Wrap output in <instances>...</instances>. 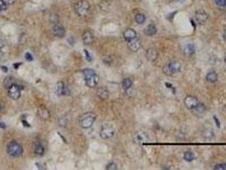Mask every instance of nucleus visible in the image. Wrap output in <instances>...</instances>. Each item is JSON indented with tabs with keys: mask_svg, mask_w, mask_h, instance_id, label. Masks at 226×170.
Instances as JSON below:
<instances>
[{
	"mask_svg": "<svg viewBox=\"0 0 226 170\" xmlns=\"http://www.w3.org/2000/svg\"><path fill=\"white\" fill-rule=\"evenodd\" d=\"M83 75H84L86 84L88 87L95 88V87H96V85H98L99 81V78L96 73H95L94 70L85 69V70H83Z\"/></svg>",
	"mask_w": 226,
	"mask_h": 170,
	"instance_id": "1",
	"label": "nucleus"
},
{
	"mask_svg": "<svg viewBox=\"0 0 226 170\" xmlns=\"http://www.w3.org/2000/svg\"><path fill=\"white\" fill-rule=\"evenodd\" d=\"M96 116L93 112H87L82 114L79 119V124L82 129H89L93 126L94 122H95Z\"/></svg>",
	"mask_w": 226,
	"mask_h": 170,
	"instance_id": "2",
	"label": "nucleus"
},
{
	"mask_svg": "<svg viewBox=\"0 0 226 170\" xmlns=\"http://www.w3.org/2000/svg\"><path fill=\"white\" fill-rule=\"evenodd\" d=\"M89 9H90L89 4L85 0L78 1L77 3H76V4L74 6L75 12L81 17L87 16L89 12Z\"/></svg>",
	"mask_w": 226,
	"mask_h": 170,
	"instance_id": "3",
	"label": "nucleus"
},
{
	"mask_svg": "<svg viewBox=\"0 0 226 170\" xmlns=\"http://www.w3.org/2000/svg\"><path fill=\"white\" fill-rule=\"evenodd\" d=\"M7 152L11 156L18 157L22 155L23 149H22V146L20 144H18L16 141H12L7 146Z\"/></svg>",
	"mask_w": 226,
	"mask_h": 170,
	"instance_id": "4",
	"label": "nucleus"
},
{
	"mask_svg": "<svg viewBox=\"0 0 226 170\" xmlns=\"http://www.w3.org/2000/svg\"><path fill=\"white\" fill-rule=\"evenodd\" d=\"M181 65L177 61H172L168 63L163 67V73L168 76H173V74L180 72Z\"/></svg>",
	"mask_w": 226,
	"mask_h": 170,
	"instance_id": "5",
	"label": "nucleus"
},
{
	"mask_svg": "<svg viewBox=\"0 0 226 170\" xmlns=\"http://www.w3.org/2000/svg\"><path fill=\"white\" fill-rule=\"evenodd\" d=\"M134 142L138 145H141L146 143L149 140V136L147 134V133L145 131H137L134 134Z\"/></svg>",
	"mask_w": 226,
	"mask_h": 170,
	"instance_id": "6",
	"label": "nucleus"
},
{
	"mask_svg": "<svg viewBox=\"0 0 226 170\" xmlns=\"http://www.w3.org/2000/svg\"><path fill=\"white\" fill-rule=\"evenodd\" d=\"M114 134H115V130L112 127L105 125V126H103V128L100 130L99 135L103 139H111L112 137Z\"/></svg>",
	"mask_w": 226,
	"mask_h": 170,
	"instance_id": "7",
	"label": "nucleus"
},
{
	"mask_svg": "<svg viewBox=\"0 0 226 170\" xmlns=\"http://www.w3.org/2000/svg\"><path fill=\"white\" fill-rule=\"evenodd\" d=\"M9 90V96L13 99V100H18L19 98L21 97V89L20 88V86L18 84H16L14 83Z\"/></svg>",
	"mask_w": 226,
	"mask_h": 170,
	"instance_id": "8",
	"label": "nucleus"
},
{
	"mask_svg": "<svg viewBox=\"0 0 226 170\" xmlns=\"http://www.w3.org/2000/svg\"><path fill=\"white\" fill-rule=\"evenodd\" d=\"M184 104H185V105L188 109L192 110V109H194L196 105L199 104V100H198L197 98L195 97V96L188 95L184 100Z\"/></svg>",
	"mask_w": 226,
	"mask_h": 170,
	"instance_id": "9",
	"label": "nucleus"
},
{
	"mask_svg": "<svg viewBox=\"0 0 226 170\" xmlns=\"http://www.w3.org/2000/svg\"><path fill=\"white\" fill-rule=\"evenodd\" d=\"M195 21L198 24L203 25L207 22V21L208 19V15L203 9H200V10L196 11L195 16Z\"/></svg>",
	"mask_w": 226,
	"mask_h": 170,
	"instance_id": "10",
	"label": "nucleus"
},
{
	"mask_svg": "<svg viewBox=\"0 0 226 170\" xmlns=\"http://www.w3.org/2000/svg\"><path fill=\"white\" fill-rule=\"evenodd\" d=\"M128 47L129 49L133 51V52H136L141 47V42L139 40V38H138L137 37L132 40L128 41Z\"/></svg>",
	"mask_w": 226,
	"mask_h": 170,
	"instance_id": "11",
	"label": "nucleus"
},
{
	"mask_svg": "<svg viewBox=\"0 0 226 170\" xmlns=\"http://www.w3.org/2000/svg\"><path fill=\"white\" fill-rule=\"evenodd\" d=\"M55 93L58 95H70L69 90L65 87V85L63 82H58L57 83L56 86H55Z\"/></svg>",
	"mask_w": 226,
	"mask_h": 170,
	"instance_id": "12",
	"label": "nucleus"
},
{
	"mask_svg": "<svg viewBox=\"0 0 226 170\" xmlns=\"http://www.w3.org/2000/svg\"><path fill=\"white\" fill-rule=\"evenodd\" d=\"M94 39H95L94 35H93V33H91L90 31L87 30L82 34V41H83V43L85 44H91V43H93Z\"/></svg>",
	"mask_w": 226,
	"mask_h": 170,
	"instance_id": "13",
	"label": "nucleus"
},
{
	"mask_svg": "<svg viewBox=\"0 0 226 170\" xmlns=\"http://www.w3.org/2000/svg\"><path fill=\"white\" fill-rule=\"evenodd\" d=\"M65 29L64 27L62 26H60V25H55L53 27V34L55 36V37H58V38H63L65 36Z\"/></svg>",
	"mask_w": 226,
	"mask_h": 170,
	"instance_id": "14",
	"label": "nucleus"
},
{
	"mask_svg": "<svg viewBox=\"0 0 226 170\" xmlns=\"http://www.w3.org/2000/svg\"><path fill=\"white\" fill-rule=\"evenodd\" d=\"M137 37V33L134 30V29H131V28H129L127 29L124 33H123V38L126 41H130L134 38H135Z\"/></svg>",
	"mask_w": 226,
	"mask_h": 170,
	"instance_id": "15",
	"label": "nucleus"
},
{
	"mask_svg": "<svg viewBox=\"0 0 226 170\" xmlns=\"http://www.w3.org/2000/svg\"><path fill=\"white\" fill-rule=\"evenodd\" d=\"M157 57H158V53H157L156 49H153V48H150V49L146 50V58L150 61L156 60Z\"/></svg>",
	"mask_w": 226,
	"mask_h": 170,
	"instance_id": "16",
	"label": "nucleus"
},
{
	"mask_svg": "<svg viewBox=\"0 0 226 170\" xmlns=\"http://www.w3.org/2000/svg\"><path fill=\"white\" fill-rule=\"evenodd\" d=\"M191 111L196 116H202L203 114L205 113V112H206V106L204 105V104L199 102V104L196 105L194 109H192Z\"/></svg>",
	"mask_w": 226,
	"mask_h": 170,
	"instance_id": "17",
	"label": "nucleus"
},
{
	"mask_svg": "<svg viewBox=\"0 0 226 170\" xmlns=\"http://www.w3.org/2000/svg\"><path fill=\"white\" fill-rule=\"evenodd\" d=\"M156 31H157V29H156V26L154 24H150L144 29V33L147 36H153L156 33Z\"/></svg>",
	"mask_w": 226,
	"mask_h": 170,
	"instance_id": "18",
	"label": "nucleus"
},
{
	"mask_svg": "<svg viewBox=\"0 0 226 170\" xmlns=\"http://www.w3.org/2000/svg\"><path fill=\"white\" fill-rule=\"evenodd\" d=\"M218 76L217 73H215L214 71H212V72H209V73L207 74L206 76V79L208 83H213L215 82L218 81Z\"/></svg>",
	"mask_w": 226,
	"mask_h": 170,
	"instance_id": "19",
	"label": "nucleus"
},
{
	"mask_svg": "<svg viewBox=\"0 0 226 170\" xmlns=\"http://www.w3.org/2000/svg\"><path fill=\"white\" fill-rule=\"evenodd\" d=\"M38 117L43 120H47L50 117V113H49L48 110H47L46 108H43V107L38 109Z\"/></svg>",
	"mask_w": 226,
	"mask_h": 170,
	"instance_id": "20",
	"label": "nucleus"
},
{
	"mask_svg": "<svg viewBox=\"0 0 226 170\" xmlns=\"http://www.w3.org/2000/svg\"><path fill=\"white\" fill-rule=\"evenodd\" d=\"M195 52V46L194 44H191V43L187 44L185 47V49H184V53H185V55H187V56L192 55Z\"/></svg>",
	"mask_w": 226,
	"mask_h": 170,
	"instance_id": "21",
	"label": "nucleus"
},
{
	"mask_svg": "<svg viewBox=\"0 0 226 170\" xmlns=\"http://www.w3.org/2000/svg\"><path fill=\"white\" fill-rule=\"evenodd\" d=\"M97 95L102 100H106L107 98L109 97V92L105 88H99L97 91Z\"/></svg>",
	"mask_w": 226,
	"mask_h": 170,
	"instance_id": "22",
	"label": "nucleus"
},
{
	"mask_svg": "<svg viewBox=\"0 0 226 170\" xmlns=\"http://www.w3.org/2000/svg\"><path fill=\"white\" fill-rule=\"evenodd\" d=\"M195 156L192 152L188 151V152H185L184 153V159L185 160L186 162H192L195 160Z\"/></svg>",
	"mask_w": 226,
	"mask_h": 170,
	"instance_id": "23",
	"label": "nucleus"
},
{
	"mask_svg": "<svg viewBox=\"0 0 226 170\" xmlns=\"http://www.w3.org/2000/svg\"><path fill=\"white\" fill-rule=\"evenodd\" d=\"M202 135H203V137L205 138V139H211L214 136L213 130L212 129H205L203 131Z\"/></svg>",
	"mask_w": 226,
	"mask_h": 170,
	"instance_id": "24",
	"label": "nucleus"
},
{
	"mask_svg": "<svg viewBox=\"0 0 226 170\" xmlns=\"http://www.w3.org/2000/svg\"><path fill=\"white\" fill-rule=\"evenodd\" d=\"M134 20H135L136 23L141 25L145 22V20H146V18H145V16L144 15V14H142V13H138V14L135 15Z\"/></svg>",
	"mask_w": 226,
	"mask_h": 170,
	"instance_id": "25",
	"label": "nucleus"
},
{
	"mask_svg": "<svg viewBox=\"0 0 226 170\" xmlns=\"http://www.w3.org/2000/svg\"><path fill=\"white\" fill-rule=\"evenodd\" d=\"M34 152L37 155H43L44 153V148L41 144H36L34 146Z\"/></svg>",
	"mask_w": 226,
	"mask_h": 170,
	"instance_id": "26",
	"label": "nucleus"
},
{
	"mask_svg": "<svg viewBox=\"0 0 226 170\" xmlns=\"http://www.w3.org/2000/svg\"><path fill=\"white\" fill-rule=\"evenodd\" d=\"M122 89L124 90H128L132 86V81L129 78H125L122 83Z\"/></svg>",
	"mask_w": 226,
	"mask_h": 170,
	"instance_id": "27",
	"label": "nucleus"
},
{
	"mask_svg": "<svg viewBox=\"0 0 226 170\" xmlns=\"http://www.w3.org/2000/svg\"><path fill=\"white\" fill-rule=\"evenodd\" d=\"M4 87H5L6 89H9L14 84V79H13L11 77H8V78H6L4 79Z\"/></svg>",
	"mask_w": 226,
	"mask_h": 170,
	"instance_id": "28",
	"label": "nucleus"
},
{
	"mask_svg": "<svg viewBox=\"0 0 226 170\" xmlns=\"http://www.w3.org/2000/svg\"><path fill=\"white\" fill-rule=\"evenodd\" d=\"M49 21L51 24H53L54 26L59 24V16H57L56 14H51L50 17H49Z\"/></svg>",
	"mask_w": 226,
	"mask_h": 170,
	"instance_id": "29",
	"label": "nucleus"
},
{
	"mask_svg": "<svg viewBox=\"0 0 226 170\" xmlns=\"http://www.w3.org/2000/svg\"><path fill=\"white\" fill-rule=\"evenodd\" d=\"M214 170H226V163L225 162H222V163H218L216 164L213 168Z\"/></svg>",
	"mask_w": 226,
	"mask_h": 170,
	"instance_id": "30",
	"label": "nucleus"
},
{
	"mask_svg": "<svg viewBox=\"0 0 226 170\" xmlns=\"http://www.w3.org/2000/svg\"><path fill=\"white\" fill-rule=\"evenodd\" d=\"M106 169L107 170H116L117 169V166L115 162H111L107 165L106 167Z\"/></svg>",
	"mask_w": 226,
	"mask_h": 170,
	"instance_id": "31",
	"label": "nucleus"
},
{
	"mask_svg": "<svg viewBox=\"0 0 226 170\" xmlns=\"http://www.w3.org/2000/svg\"><path fill=\"white\" fill-rule=\"evenodd\" d=\"M215 3L219 7H225L226 6V0H215Z\"/></svg>",
	"mask_w": 226,
	"mask_h": 170,
	"instance_id": "32",
	"label": "nucleus"
},
{
	"mask_svg": "<svg viewBox=\"0 0 226 170\" xmlns=\"http://www.w3.org/2000/svg\"><path fill=\"white\" fill-rule=\"evenodd\" d=\"M7 9V4L3 1V0H0V13L4 10H5Z\"/></svg>",
	"mask_w": 226,
	"mask_h": 170,
	"instance_id": "33",
	"label": "nucleus"
},
{
	"mask_svg": "<svg viewBox=\"0 0 226 170\" xmlns=\"http://www.w3.org/2000/svg\"><path fill=\"white\" fill-rule=\"evenodd\" d=\"M25 57H26V59L28 61H32V60H33V58H32V55H31L30 53H26V54L25 55Z\"/></svg>",
	"mask_w": 226,
	"mask_h": 170,
	"instance_id": "34",
	"label": "nucleus"
},
{
	"mask_svg": "<svg viewBox=\"0 0 226 170\" xmlns=\"http://www.w3.org/2000/svg\"><path fill=\"white\" fill-rule=\"evenodd\" d=\"M84 53H85V55H86V59H87V60H89V61H92V57L91 55H89V53L86 50V49H84Z\"/></svg>",
	"mask_w": 226,
	"mask_h": 170,
	"instance_id": "35",
	"label": "nucleus"
},
{
	"mask_svg": "<svg viewBox=\"0 0 226 170\" xmlns=\"http://www.w3.org/2000/svg\"><path fill=\"white\" fill-rule=\"evenodd\" d=\"M7 5L9 4H15V2H16V0H3Z\"/></svg>",
	"mask_w": 226,
	"mask_h": 170,
	"instance_id": "36",
	"label": "nucleus"
},
{
	"mask_svg": "<svg viewBox=\"0 0 226 170\" xmlns=\"http://www.w3.org/2000/svg\"><path fill=\"white\" fill-rule=\"evenodd\" d=\"M67 41H68V43H69L71 45H73V44L75 43V39H74V38H73V37H70V38L67 39Z\"/></svg>",
	"mask_w": 226,
	"mask_h": 170,
	"instance_id": "37",
	"label": "nucleus"
},
{
	"mask_svg": "<svg viewBox=\"0 0 226 170\" xmlns=\"http://www.w3.org/2000/svg\"><path fill=\"white\" fill-rule=\"evenodd\" d=\"M1 69L3 70L4 73H7V72H8V68L5 67V66H1Z\"/></svg>",
	"mask_w": 226,
	"mask_h": 170,
	"instance_id": "38",
	"label": "nucleus"
},
{
	"mask_svg": "<svg viewBox=\"0 0 226 170\" xmlns=\"http://www.w3.org/2000/svg\"><path fill=\"white\" fill-rule=\"evenodd\" d=\"M5 126H6V125H5L4 122H0V128H2V129H4V128H5Z\"/></svg>",
	"mask_w": 226,
	"mask_h": 170,
	"instance_id": "39",
	"label": "nucleus"
},
{
	"mask_svg": "<svg viewBox=\"0 0 226 170\" xmlns=\"http://www.w3.org/2000/svg\"><path fill=\"white\" fill-rule=\"evenodd\" d=\"M3 47H4V43H3V41L0 39V50L2 49Z\"/></svg>",
	"mask_w": 226,
	"mask_h": 170,
	"instance_id": "40",
	"label": "nucleus"
},
{
	"mask_svg": "<svg viewBox=\"0 0 226 170\" xmlns=\"http://www.w3.org/2000/svg\"><path fill=\"white\" fill-rule=\"evenodd\" d=\"M223 38H224V39H225V41H226V30L225 31V33H224V34H223Z\"/></svg>",
	"mask_w": 226,
	"mask_h": 170,
	"instance_id": "41",
	"label": "nucleus"
},
{
	"mask_svg": "<svg viewBox=\"0 0 226 170\" xmlns=\"http://www.w3.org/2000/svg\"><path fill=\"white\" fill-rule=\"evenodd\" d=\"M3 55H4V53H3V51H2V50H0V59L3 57Z\"/></svg>",
	"mask_w": 226,
	"mask_h": 170,
	"instance_id": "42",
	"label": "nucleus"
},
{
	"mask_svg": "<svg viewBox=\"0 0 226 170\" xmlns=\"http://www.w3.org/2000/svg\"><path fill=\"white\" fill-rule=\"evenodd\" d=\"M21 65V64H15V67H16V68H17L19 65Z\"/></svg>",
	"mask_w": 226,
	"mask_h": 170,
	"instance_id": "43",
	"label": "nucleus"
},
{
	"mask_svg": "<svg viewBox=\"0 0 226 170\" xmlns=\"http://www.w3.org/2000/svg\"><path fill=\"white\" fill-rule=\"evenodd\" d=\"M225 63H226V55H225Z\"/></svg>",
	"mask_w": 226,
	"mask_h": 170,
	"instance_id": "44",
	"label": "nucleus"
},
{
	"mask_svg": "<svg viewBox=\"0 0 226 170\" xmlns=\"http://www.w3.org/2000/svg\"><path fill=\"white\" fill-rule=\"evenodd\" d=\"M0 111H1V105H0Z\"/></svg>",
	"mask_w": 226,
	"mask_h": 170,
	"instance_id": "45",
	"label": "nucleus"
}]
</instances>
